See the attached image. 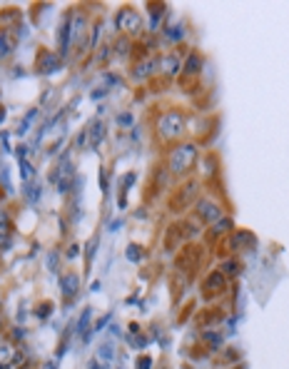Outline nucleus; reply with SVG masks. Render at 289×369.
Here are the masks:
<instances>
[{
  "mask_svg": "<svg viewBox=\"0 0 289 369\" xmlns=\"http://www.w3.org/2000/svg\"><path fill=\"white\" fill-rule=\"evenodd\" d=\"M8 227H10V220H8L5 210H0V235H8Z\"/></svg>",
  "mask_w": 289,
  "mask_h": 369,
  "instance_id": "obj_10",
  "label": "nucleus"
},
{
  "mask_svg": "<svg viewBox=\"0 0 289 369\" xmlns=\"http://www.w3.org/2000/svg\"><path fill=\"white\" fill-rule=\"evenodd\" d=\"M48 267H50V272H58V252L48 255Z\"/></svg>",
  "mask_w": 289,
  "mask_h": 369,
  "instance_id": "obj_14",
  "label": "nucleus"
},
{
  "mask_svg": "<svg viewBox=\"0 0 289 369\" xmlns=\"http://www.w3.org/2000/svg\"><path fill=\"white\" fill-rule=\"evenodd\" d=\"M3 117H5V112H3V107H0V122H3Z\"/></svg>",
  "mask_w": 289,
  "mask_h": 369,
  "instance_id": "obj_22",
  "label": "nucleus"
},
{
  "mask_svg": "<svg viewBox=\"0 0 289 369\" xmlns=\"http://www.w3.org/2000/svg\"><path fill=\"white\" fill-rule=\"evenodd\" d=\"M195 155H197L195 145H185V147H177V150L172 152V160H170V167H172V172H185V170H187V167L192 165Z\"/></svg>",
  "mask_w": 289,
  "mask_h": 369,
  "instance_id": "obj_2",
  "label": "nucleus"
},
{
  "mask_svg": "<svg viewBox=\"0 0 289 369\" xmlns=\"http://www.w3.org/2000/svg\"><path fill=\"white\" fill-rule=\"evenodd\" d=\"M229 227H232V222H229V220H222V217H219V220H217V225H215V232L219 235V232H227Z\"/></svg>",
  "mask_w": 289,
  "mask_h": 369,
  "instance_id": "obj_11",
  "label": "nucleus"
},
{
  "mask_svg": "<svg viewBox=\"0 0 289 369\" xmlns=\"http://www.w3.org/2000/svg\"><path fill=\"white\" fill-rule=\"evenodd\" d=\"M8 48H10V45H8V38H5V33H0V58L10 53Z\"/></svg>",
  "mask_w": 289,
  "mask_h": 369,
  "instance_id": "obj_13",
  "label": "nucleus"
},
{
  "mask_svg": "<svg viewBox=\"0 0 289 369\" xmlns=\"http://www.w3.org/2000/svg\"><path fill=\"white\" fill-rule=\"evenodd\" d=\"M127 257H130L132 262H137V260H140V247H137V245H132V247L127 250Z\"/></svg>",
  "mask_w": 289,
  "mask_h": 369,
  "instance_id": "obj_15",
  "label": "nucleus"
},
{
  "mask_svg": "<svg viewBox=\"0 0 289 369\" xmlns=\"http://www.w3.org/2000/svg\"><path fill=\"white\" fill-rule=\"evenodd\" d=\"M0 369H10V364L8 362H0Z\"/></svg>",
  "mask_w": 289,
  "mask_h": 369,
  "instance_id": "obj_21",
  "label": "nucleus"
},
{
  "mask_svg": "<svg viewBox=\"0 0 289 369\" xmlns=\"http://www.w3.org/2000/svg\"><path fill=\"white\" fill-rule=\"evenodd\" d=\"M97 357L102 359V362H110L112 357H115V349H112V344L107 342V344H100V349H97Z\"/></svg>",
  "mask_w": 289,
  "mask_h": 369,
  "instance_id": "obj_8",
  "label": "nucleus"
},
{
  "mask_svg": "<svg viewBox=\"0 0 289 369\" xmlns=\"http://www.w3.org/2000/svg\"><path fill=\"white\" fill-rule=\"evenodd\" d=\"M162 68H167V70H165L167 75H175V73L180 70V60H177V58H172V55H167V58L162 60Z\"/></svg>",
  "mask_w": 289,
  "mask_h": 369,
  "instance_id": "obj_6",
  "label": "nucleus"
},
{
  "mask_svg": "<svg viewBox=\"0 0 289 369\" xmlns=\"http://www.w3.org/2000/svg\"><path fill=\"white\" fill-rule=\"evenodd\" d=\"M224 270H227V272H237V265H234V262H224Z\"/></svg>",
  "mask_w": 289,
  "mask_h": 369,
  "instance_id": "obj_20",
  "label": "nucleus"
},
{
  "mask_svg": "<svg viewBox=\"0 0 289 369\" xmlns=\"http://www.w3.org/2000/svg\"><path fill=\"white\" fill-rule=\"evenodd\" d=\"M60 287H63V294L65 297H75L77 289H80V277L77 275H65L63 282H60Z\"/></svg>",
  "mask_w": 289,
  "mask_h": 369,
  "instance_id": "obj_4",
  "label": "nucleus"
},
{
  "mask_svg": "<svg viewBox=\"0 0 289 369\" xmlns=\"http://www.w3.org/2000/svg\"><path fill=\"white\" fill-rule=\"evenodd\" d=\"M197 215H200V220H205V222H215V220L222 217V210H219V205H215V202H200V205H197Z\"/></svg>",
  "mask_w": 289,
  "mask_h": 369,
  "instance_id": "obj_3",
  "label": "nucleus"
},
{
  "mask_svg": "<svg viewBox=\"0 0 289 369\" xmlns=\"http://www.w3.org/2000/svg\"><path fill=\"white\" fill-rule=\"evenodd\" d=\"M117 122H120V125H130V122H132V117H130V115H120V117H117Z\"/></svg>",
  "mask_w": 289,
  "mask_h": 369,
  "instance_id": "obj_18",
  "label": "nucleus"
},
{
  "mask_svg": "<svg viewBox=\"0 0 289 369\" xmlns=\"http://www.w3.org/2000/svg\"><path fill=\"white\" fill-rule=\"evenodd\" d=\"M20 177H23L25 182L33 177V167H30V162H25V157L20 160Z\"/></svg>",
  "mask_w": 289,
  "mask_h": 369,
  "instance_id": "obj_9",
  "label": "nucleus"
},
{
  "mask_svg": "<svg viewBox=\"0 0 289 369\" xmlns=\"http://www.w3.org/2000/svg\"><path fill=\"white\" fill-rule=\"evenodd\" d=\"M150 364H152V362H150L147 357H144V359H140V362H137V367H140V369H150Z\"/></svg>",
  "mask_w": 289,
  "mask_h": 369,
  "instance_id": "obj_17",
  "label": "nucleus"
},
{
  "mask_svg": "<svg viewBox=\"0 0 289 369\" xmlns=\"http://www.w3.org/2000/svg\"><path fill=\"white\" fill-rule=\"evenodd\" d=\"M160 132L165 137H180L185 132V117H182V112H177V110L165 112L162 120H160Z\"/></svg>",
  "mask_w": 289,
  "mask_h": 369,
  "instance_id": "obj_1",
  "label": "nucleus"
},
{
  "mask_svg": "<svg viewBox=\"0 0 289 369\" xmlns=\"http://www.w3.org/2000/svg\"><path fill=\"white\" fill-rule=\"evenodd\" d=\"M77 250H80V247H77V245H72V247H70V252H68V260H75V257H77Z\"/></svg>",
  "mask_w": 289,
  "mask_h": 369,
  "instance_id": "obj_19",
  "label": "nucleus"
},
{
  "mask_svg": "<svg viewBox=\"0 0 289 369\" xmlns=\"http://www.w3.org/2000/svg\"><path fill=\"white\" fill-rule=\"evenodd\" d=\"M38 197H40V184L38 182H28L25 184V200L28 202H38Z\"/></svg>",
  "mask_w": 289,
  "mask_h": 369,
  "instance_id": "obj_5",
  "label": "nucleus"
},
{
  "mask_svg": "<svg viewBox=\"0 0 289 369\" xmlns=\"http://www.w3.org/2000/svg\"><path fill=\"white\" fill-rule=\"evenodd\" d=\"M200 65V60H197V55H192L190 58V63H187V68H190V73H195V68Z\"/></svg>",
  "mask_w": 289,
  "mask_h": 369,
  "instance_id": "obj_16",
  "label": "nucleus"
},
{
  "mask_svg": "<svg viewBox=\"0 0 289 369\" xmlns=\"http://www.w3.org/2000/svg\"><path fill=\"white\" fill-rule=\"evenodd\" d=\"M100 140H102V125H100V122H92V130H90V145L97 147Z\"/></svg>",
  "mask_w": 289,
  "mask_h": 369,
  "instance_id": "obj_7",
  "label": "nucleus"
},
{
  "mask_svg": "<svg viewBox=\"0 0 289 369\" xmlns=\"http://www.w3.org/2000/svg\"><path fill=\"white\" fill-rule=\"evenodd\" d=\"M90 317H92V312H90V309H85V314L80 317V324H77V327H80V332H82V334H85V329H87V322H90Z\"/></svg>",
  "mask_w": 289,
  "mask_h": 369,
  "instance_id": "obj_12",
  "label": "nucleus"
}]
</instances>
